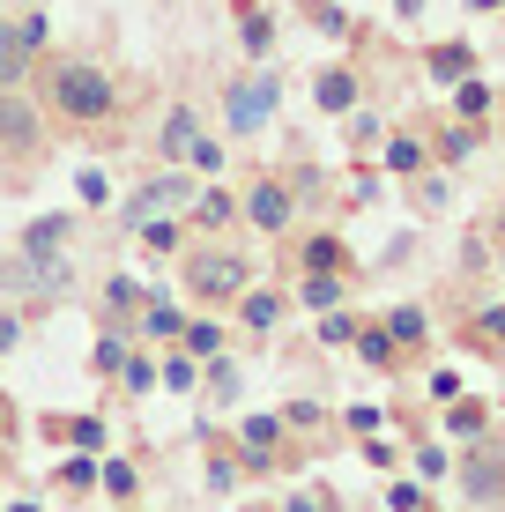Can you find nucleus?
I'll use <instances>...</instances> for the list:
<instances>
[{"label":"nucleus","mask_w":505,"mask_h":512,"mask_svg":"<svg viewBox=\"0 0 505 512\" xmlns=\"http://www.w3.org/2000/svg\"><path fill=\"white\" fill-rule=\"evenodd\" d=\"M45 97H52V112H60V119H75V127H97V119H112L119 82L104 75V67H90V60H60V67L45 75Z\"/></svg>","instance_id":"1"},{"label":"nucleus","mask_w":505,"mask_h":512,"mask_svg":"<svg viewBox=\"0 0 505 512\" xmlns=\"http://www.w3.org/2000/svg\"><path fill=\"white\" fill-rule=\"evenodd\" d=\"M186 290L194 297H238L246 290V253L238 245H201V253H186Z\"/></svg>","instance_id":"2"},{"label":"nucleus","mask_w":505,"mask_h":512,"mask_svg":"<svg viewBox=\"0 0 505 512\" xmlns=\"http://www.w3.org/2000/svg\"><path fill=\"white\" fill-rule=\"evenodd\" d=\"M186 201H194V179H186V171H164V179H149L142 193H127L119 223H127V231H142L149 216H164V208H186Z\"/></svg>","instance_id":"3"},{"label":"nucleus","mask_w":505,"mask_h":512,"mask_svg":"<svg viewBox=\"0 0 505 512\" xmlns=\"http://www.w3.org/2000/svg\"><path fill=\"white\" fill-rule=\"evenodd\" d=\"M275 112V75H246L231 82V97H223V119H231V134H260Z\"/></svg>","instance_id":"4"},{"label":"nucleus","mask_w":505,"mask_h":512,"mask_svg":"<svg viewBox=\"0 0 505 512\" xmlns=\"http://www.w3.org/2000/svg\"><path fill=\"white\" fill-rule=\"evenodd\" d=\"M246 223L253 231H290V186H275V179H253L246 186Z\"/></svg>","instance_id":"5"},{"label":"nucleus","mask_w":505,"mask_h":512,"mask_svg":"<svg viewBox=\"0 0 505 512\" xmlns=\"http://www.w3.org/2000/svg\"><path fill=\"white\" fill-rule=\"evenodd\" d=\"M0 149H15V156L38 149V112H30L15 90H0Z\"/></svg>","instance_id":"6"},{"label":"nucleus","mask_w":505,"mask_h":512,"mask_svg":"<svg viewBox=\"0 0 505 512\" xmlns=\"http://www.w3.org/2000/svg\"><path fill=\"white\" fill-rule=\"evenodd\" d=\"M461 490H468L476 505H498V498H505V461H498V453H468Z\"/></svg>","instance_id":"7"},{"label":"nucleus","mask_w":505,"mask_h":512,"mask_svg":"<svg viewBox=\"0 0 505 512\" xmlns=\"http://www.w3.org/2000/svg\"><path fill=\"white\" fill-rule=\"evenodd\" d=\"M30 60H38V52H30V38L8 23V15H0V90H15V82L30 75Z\"/></svg>","instance_id":"8"},{"label":"nucleus","mask_w":505,"mask_h":512,"mask_svg":"<svg viewBox=\"0 0 505 512\" xmlns=\"http://www.w3.org/2000/svg\"><path fill=\"white\" fill-rule=\"evenodd\" d=\"M67 238H75V216H38L23 231V253L30 260H52V253H67Z\"/></svg>","instance_id":"9"},{"label":"nucleus","mask_w":505,"mask_h":512,"mask_svg":"<svg viewBox=\"0 0 505 512\" xmlns=\"http://www.w3.org/2000/svg\"><path fill=\"white\" fill-rule=\"evenodd\" d=\"M312 97H320L327 112H357V75H350V67H327V75L312 82Z\"/></svg>","instance_id":"10"},{"label":"nucleus","mask_w":505,"mask_h":512,"mask_svg":"<svg viewBox=\"0 0 505 512\" xmlns=\"http://www.w3.org/2000/svg\"><path fill=\"white\" fill-rule=\"evenodd\" d=\"M424 67H431L439 82H461V75H476V52H468V45H431Z\"/></svg>","instance_id":"11"},{"label":"nucleus","mask_w":505,"mask_h":512,"mask_svg":"<svg viewBox=\"0 0 505 512\" xmlns=\"http://www.w3.org/2000/svg\"><path fill=\"white\" fill-rule=\"evenodd\" d=\"M142 305H149V290H142L134 275H112V282H104V312H112V320H127V312H142Z\"/></svg>","instance_id":"12"},{"label":"nucleus","mask_w":505,"mask_h":512,"mask_svg":"<svg viewBox=\"0 0 505 512\" xmlns=\"http://www.w3.org/2000/svg\"><path fill=\"white\" fill-rule=\"evenodd\" d=\"M350 342H357V357H364V364H372V372H387V364H394V357H402V349H394V334H387V327H357V334H350Z\"/></svg>","instance_id":"13"},{"label":"nucleus","mask_w":505,"mask_h":512,"mask_svg":"<svg viewBox=\"0 0 505 512\" xmlns=\"http://www.w3.org/2000/svg\"><path fill=\"white\" fill-rule=\"evenodd\" d=\"M194 141H201V127H194V112H186V104H179V112L164 119V156H171V164H179V156L194 149Z\"/></svg>","instance_id":"14"},{"label":"nucleus","mask_w":505,"mask_h":512,"mask_svg":"<svg viewBox=\"0 0 505 512\" xmlns=\"http://www.w3.org/2000/svg\"><path fill=\"white\" fill-rule=\"evenodd\" d=\"M387 334H394V349H416V342H424V305H394V320H387Z\"/></svg>","instance_id":"15"},{"label":"nucleus","mask_w":505,"mask_h":512,"mask_svg":"<svg viewBox=\"0 0 505 512\" xmlns=\"http://www.w3.org/2000/svg\"><path fill=\"white\" fill-rule=\"evenodd\" d=\"M298 297H305V312H335V305H342V282L320 268V275H305V290H298Z\"/></svg>","instance_id":"16"},{"label":"nucleus","mask_w":505,"mask_h":512,"mask_svg":"<svg viewBox=\"0 0 505 512\" xmlns=\"http://www.w3.org/2000/svg\"><path fill=\"white\" fill-rule=\"evenodd\" d=\"M461 119H468V127H476V119H491V82H476V75H461Z\"/></svg>","instance_id":"17"},{"label":"nucleus","mask_w":505,"mask_h":512,"mask_svg":"<svg viewBox=\"0 0 505 512\" xmlns=\"http://www.w3.org/2000/svg\"><path fill=\"white\" fill-rule=\"evenodd\" d=\"M238 305H246V327H275L283 320V297H268V290H238Z\"/></svg>","instance_id":"18"},{"label":"nucleus","mask_w":505,"mask_h":512,"mask_svg":"<svg viewBox=\"0 0 505 512\" xmlns=\"http://www.w3.org/2000/svg\"><path fill=\"white\" fill-rule=\"evenodd\" d=\"M387 171H402V179H409V171H424V141H416V134H394V141H387Z\"/></svg>","instance_id":"19"},{"label":"nucleus","mask_w":505,"mask_h":512,"mask_svg":"<svg viewBox=\"0 0 505 512\" xmlns=\"http://www.w3.org/2000/svg\"><path fill=\"white\" fill-rule=\"evenodd\" d=\"M238 38H246V52H268V38H275V23L260 8H238Z\"/></svg>","instance_id":"20"},{"label":"nucleus","mask_w":505,"mask_h":512,"mask_svg":"<svg viewBox=\"0 0 505 512\" xmlns=\"http://www.w3.org/2000/svg\"><path fill=\"white\" fill-rule=\"evenodd\" d=\"M275 431H283V416H246V423H238V438H246L253 453H268V446H275Z\"/></svg>","instance_id":"21"},{"label":"nucleus","mask_w":505,"mask_h":512,"mask_svg":"<svg viewBox=\"0 0 505 512\" xmlns=\"http://www.w3.org/2000/svg\"><path fill=\"white\" fill-rule=\"evenodd\" d=\"M350 119V149H379V141H387V127H379L372 112H342Z\"/></svg>","instance_id":"22"},{"label":"nucleus","mask_w":505,"mask_h":512,"mask_svg":"<svg viewBox=\"0 0 505 512\" xmlns=\"http://www.w3.org/2000/svg\"><path fill=\"white\" fill-rule=\"evenodd\" d=\"M186 208H194V223H231V193H201V201H186Z\"/></svg>","instance_id":"23"},{"label":"nucleus","mask_w":505,"mask_h":512,"mask_svg":"<svg viewBox=\"0 0 505 512\" xmlns=\"http://www.w3.org/2000/svg\"><path fill=\"white\" fill-rule=\"evenodd\" d=\"M142 245H149V253H179V223L149 216V223H142Z\"/></svg>","instance_id":"24"},{"label":"nucleus","mask_w":505,"mask_h":512,"mask_svg":"<svg viewBox=\"0 0 505 512\" xmlns=\"http://www.w3.org/2000/svg\"><path fill=\"white\" fill-rule=\"evenodd\" d=\"M179 334H186V357H216V349H223V334L208 327V320H194V327H179Z\"/></svg>","instance_id":"25"},{"label":"nucleus","mask_w":505,"mask_h":512,"mask_svg":"<svg viewBox=\"0 0 505 512\" xmlns=\"http://www.w3.org/2000/svg\"><path fill=\"white\" fill-rule=\"evenodd\" d=\"M483 416H491V409H483V401H454V416H446V431L476 438V431H483Z\"/></svg>","instance_id":"26"},{"label":"nucleus","mask_w":505,"mask_h":512,"mask_svg":"<svg viewBox=\"0 0 505 512\" xmlns=\"http://www.w3.org/2000/svg\"><path fill=\"white\" fill-rule=\"evenodd\" d=\"M97 372H104V379L127 372V342H119V334H104V342H97Z\"/></svg>","instance_id":"27"},{"label":"nucleus","mask_w":505,"mask_h":512,"mask_svg":"<svg viewBox=\"0 0 505 512\" xmlns=\"http://www.w3.org/2000/svg\"><path fill=\"white\" fill-rule=\"evenodd\" d=\"M142 312H149V320H142L149 334H179V327H186V320H179V305H164V297H156V305H142Z\"/></svg>","instance_id":"28"},{"label":"nucleus","mask_w":505,"mask_h":512,"mask_svg":"<svg viewBox=\"0 0 505 512\" xmlns=\"http://www.w3.org/2000/svg\"><path fill=\"white\" fill-rule=\"evenodd\" d=\"M335 260H342V245H335V238H305V268H312V275L335 268Z\"/></svg>","instance_id":"29"},{"label":"nucleus","mask_w":505,"mask_h":512,"mask_svg":"<svg viewBox=\"0 0 505 512\" xmlns=\"http://www.w3.org/2000/svg\"><path fill=\"white\" fill-rule=\"evenodd\" d=\"M468 149H476V127H468V119H461V127H446V134H439V156H468Z\"/></svg>","instance_id":"30"},{"label":"nucleus","mask_w":505,"mask_h":512,"mask_svg":"<svg viewBox=\"0 0 505 512\" xmlns=\"http://www.w3.org/2000/svg\"><path fill=\"white\" fill-rule=\"evenodd\" d=\"M104 475V490H112V498H134V468L127 461H112V468H97Z\"/></svg>","instance_id":"31"},{"label":"nucleus","mask_w":505,"mask_h":512,"mask_svg":"<svg viewBox=\"0 0 505 512\" xmlns=\"http://www.w3.org/2000/svg\"><path fill=\"white\" fill-rule=\"evenodd\" d=\"M82 208H104V201H112V186H104V171H82Z\"/></svg>","instance_id":"32"},{"label":"nucleus","mask_w":505,"mask_h":512,"mask_svg":"<svg viewBox=\"0 0 505 512\" xmlns=\"http://www.w3.org/2000/svg\"><path fill=\"white\" fill-rule=\"evenodd\" d=\"M350 334H357L350 312H327V320H320V342H350Z\"/></svg>","instance_id":"33"},{"label":"nucleus","mask_w":505,"mask_h":512,"mask_svg":"<svg viewBox=\"0 0 505 512\" xmlns=\"http://www.w3.org/2000/svg\"><path fill=\"white\" fill-rule=\"evenodd\" d=\"M15 30L30 38V52H45V15H38V8H23V15H15Z\"/></svg>","instance_id":"34"},{"label":"nucleus","mask_w":505,"mask_h":512,"mask_svg":"<svg viewBox=\"0 0 505 512\" xmlns=\"http://www.w3.org/2000/svg\"><path fill=\"white\" fill-rule=\"evenodd\" d=\"M164 386H179V394H186V386H194V357H186V349H179V357L164 364Z\"/></svg>","instance_id":"35"},{"label":"nucleus","mask_w":505,"mask_h":512,"mask_svg":"<svg viewBox=\"0 0 505 512\" xmlns=\"http://www.w3.org/2000/svg\"><path fill=\"white\" fill-rule=\"evenodd\" d=\"M305 15H312V23H320V30H327V38H335V30H342V8H327V0H305Z\"/></svg>","instance_id":"36"},{"label":"nucleus","mask_w":505,"mask_h":512,"mask_svg":"<svg viewBox=\"0 0 505 512\" xmlns=\"http://www.w3.org/2000/svg\"><path fill=\"white\" fill-rule=\"evenodd\" d=\"M379 423H387V409H364V401L350 409V431H357V438H364V431H379Z\"/></svg>","instance_id":"37"},{"label":"nucleus","mask_w":505,"mask_h":512,"mask_svg":"<svg viewBox=\"0 0 505 512\" xmlns=\"http://www.w3.org/2000/svg\"><path fill=\"white\" fill-rule=\"evenodd\" d=\"M75 446H82V453L104 446V423H97V416H82V423H75Z\"/></svg>","instance_id":"38"},{"label":"nucleus","mask_w":505,"mask_h":512,"mask_svg":"<svg viewBox=\"0 0 505 512\" xmlns=\"http://www.w3.org/2000/svg\"><path fill=\"white\" fill-rule=\"evenodd\" d=\"M186 156H194V171H216V164H223V149H216V141H194Z\"/></svg>","instance_id":"39"},{"label":"nucleus","mask_w":505,"mask_h":512,"mask_svg":"<svg viewBox=\"0 0 505 512\" xmlns=\"http://www.w3.org/2000/svg\"><path fill=\"white\" fill-rule=\"evenodd\" d=\"M60 475H67V490H82V483H97V468H90V461H82V453H75V461H67Z\"/></svg>","instance_id":"40"},{"label":"nucleus","mask_w":505,"mask_h":512,"mask_svg":"<svg viewBox=\"0 0 505 512\" xmlns=\"http://www.w3.org/2000/svg\"><path fill=\"white\" fill-rule=\"evenodd\" d=\"M394 512H424V490H416V483H394Z\"/></svg>","instance_id":"41"},{"label":"nucleus","mask_w":505,"mask_h":512,"mask_svg":"<svg viewBox=\"0 0 505 512\" xmlns=\"http://www.w3.org/2000/svg\"><path fill=\"white\" fill-rule=\"evenodd\" d=\"M483 334H491V342H505V305H491V312H483Z\"/></svg>","instance_id":"42"},{"label":"nucleus","mask_w":505,"mask_h":512,"mask_svg":"<svg viewBox=\"0 0 505 512\" xmlns=\"http://www.w3.org/2000/svg\"><path fill=\"white\" fill-rule=\"evenodd\" d=\"M15 342H23V327H15V320H0V349H15Z\"/></svg>","instance_id":"43"},{"label":"nucleus","mask_w":505,"mask_h":512,"mask_svg":"<svg viewBox=\"0 0 505 512\" xmlns=\"http://www.w3.org/2000/svg\"><path fill=\"white\" fill-rule=\"evenodd\" d=\"M290 512H327V498H290Z\"/></svg>","instance_id":"44"},{"label":"nucleus","mask_w":505,"mask_h":512,"mask_svg":"<svg viewBox=\"0 0 505 512\" xmlns=\"http://www.w3.org/2000/svg\"><path fill=\"white\" fill-rule=\"evenodd\" d=\"M468 8H476V15H483V8H505V0H468Z\"/></svg>","instance_id":"45"},{"label":"nucleus","mask_w":505,"mask_h":512,"mask_svg":"<svg viewBox=\"0 0 505 512\" xmlns=\"http://www.w3.org/2000/svg\"><path fill=\"white\" fill-rule=\"evenodd\" d=\"M8 512H38V505H8Z\"/></svg>","instance_id":"46"},{"label":"nucleus","mask_w":505,"mask_h":512,"mask_svg":"<svg viewBox=\"0 0 505 512\" xmlns=\"http://www.w3.org/2000/svg\"><path fill=\"white\" fill-rule=\"evenodd\" d=\"M0 423H8V401H0Z\"/></svg>","instance_id":"47"},{"label":"nucleus","mask_w":505,"mask_h":512,"mask_svg":"<svg viewBox=\"0 0 505 512\" xmlns=\"http://www.w3.org/2000/svg\"><path fill=\"white\" fill-rule=\"evenodd\" d=\"M498 238H505V216H498Z\"/></svg>","instance_id":"48"},{"label":"nucleus","mask_w":505,"mask_h":512,"mask_svg":"<svg viewBox=\"0 0 505 512\" xmlns=\"http://www.w3.org/2000/svg\"><path fill=\"white\" fill-rule=\"evenodd\" d=\"M498 512H505V505H498Z\"/></svg>","instance_id":"49"}]
</instances>
